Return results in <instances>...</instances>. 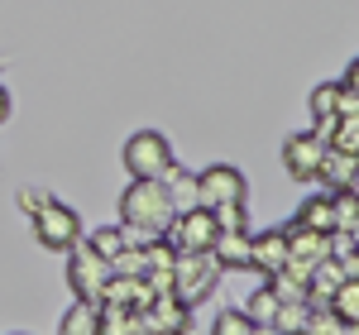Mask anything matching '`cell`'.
Wrapping results in <instances>:
<instances>
[{
  "mask_svg": "<svg viewBox=\"0 0 359 335\" xmlns=\"http://www.w3.org/2000/svg\"><path fill=\"white\" fill-rule=\"evenodd\" d=\"M172 201H168L163 182H144V177H130V187L120 192V225H139L149 235L163 240V230L172 225Z\"/></svg>",
  "mask_w": 359,
  "mask_h": 335,
  "instance_id": "1",
  "label": "cell"
},
{
  "mask_svg": "<svg viewBox=\"0 0 359 335\" xmlns=\"http://www.w3.org/2000/svg\"><path fill=\"white\" fill-rule=\"evenodd\" d=\"M221 273L225 268L211 254H177V259H172V287H168V297H177L182 307H201V302L216 292Z\"/></svg>",
  "mask_w": 359,
  "mask_h": 335,
  "instance_id": "2",
  "label": "cell"
},
{
  "mask_svg": "<svg viewBox=\"0 0 359 335\" xmlns=\"http://www.w3.org/2000/svg\"><path fill=\"white\" fill-rule=\"evenodd\" d=\"M172 163H177V158H172V144H168L158 130H139V135L125 139V172H130V177L158 182Z\"/></svg>",
  "mask_w": 359,
  "mask_h": 335,
  "instance_id": "3",
  "label": "cell"
},
{
  "mask_svg": "<svg viewBox=\"0 0 359 335\" xmlns=\"http://www.w3.org/2000/svg\"><path fill=\"white\" fill-rule=\"evenodd\" d=\"M106 282H111V264L91 249L86 240H77L67 249V287H72V297L77 302H101Z\"/></svg>",
  "mask_w": 359,
  "mask_h": 335,
  "instance_id": "4",
  "label": "cell"
},
{
  "mask_svg": "<svg viewBox=\"0 0 359 335\" xmlns=\"http://www.w3.org/2000/svg\"><path fill=\"white\" fill-rule=\"evenodd\" d=\"M216 216L206 211V206H192V211H177L172 225L163 230V240L172 245V254H211L216 245Z\"/></svg>",
  "mask_w": 359,
  "mask_h": 335,
  "instance_id": "5",
  "label": "cell"
},
{
  "mask_svg": "<svg viewBox=\"0 0 359 335\" xmlns=\"http://www.w3.org/2000/svg\"><path fill=\"white\" fill-rule=\"evenodd\" d=\"M34 240L43 245V249H53V254H67L77 240H82V216L67 206V201H48L39 216H34Z\"/></svg>",
  "mask_w": 359,
  "mask_h": 335,
  "instance_id": "6",
  "label": "cell"
},
{
  "mask_svg": "<svg viewBox=\"0 0 359 335\" xmlns=\"http://www.w3.org/2000/svg\"><path fill=\"white\" fill-rule=\"evenodd\" d=\"M245 172L230 163H211L206 172H196V201L206 206V211H216L225 201H245Z\"/></svg>",
  "mask_w": 359,
  "mask_h": 335,
  "instance_id": "7",
  "label": "cell"
},
{
  "mask_svg": "<svg viewBox=\"0 0 359 335\" xmlns=\"http://www.w3.org/2000/svg\"><path fill=\"white\" fill-rule=\"evenodd\" d=\"M321 158H326V139H316L311 130L287 135V144H283V168H287V177H292V182H316Z\"/></svg>",
  "mask_w": 359,
  "mask_h": 335,
  "instance_id": "8",
  "label": "cell"
},
{
  "mask_svg": "<svg viewBox=\"0 0 359 335\" xmlns=\"http://www.w3.org/2000/svg\"><path fill=\"white\" fill-rule=\"evenodd\" d=\"M139 326H144V335H187L192 331V307H182L177 297L163 292L139 311Z\"/></svg>",
  "mask_w": 359,
  "mask_h": 335,
  "instance_id": "9",
  "label": "cell"
},
{
  "mask_svg": "<svg viewBox=\"0 0 359 335\" xmlns=\"http://www.w3.org/2000/svg\"><path fill=\"white\" fill-rule=\"evenodd\" d=\"M249 268L273 278L287 268V225L283 230H264V235H249Z\"/></svg>",
  "mask_w": 359,
  "mask_h": 335,
  "instance_id": "10",
  "label": "cell"
},
{
  "mask_svg": "<svg viewBox=\"0 0 359 335\" xmlns=\"http://www.w3.org/2000/svg\"><path fill=\"white\" fill-rule=\"evenodd\" d=\"M149 302H154V287H149L144 278H111L96 307H125V311H144Z\"/></svg>",
  "mask_w": 359,
  "mask_h": 335,
  "instance_id": "11",
  "label": "cell"
},
{
  "mask_svg": "<svg viewBox=\"0 0 359 335\" xmlns=\"http://www.w3.org/2000/svg\"><path fill=\"white\" fill-rule=\"evenodd\" d=\"M355 172H359L355 153H335V149H326L316 182H326V192H359V187H355Z\"/></svg>",
  "mask_w": 359,
  "mask_h": 335,
  "instance_id": "12",
  "label": "cell"
},
{
  "mask_svg": "<svg viewBox=\"0 0 359 335\" xmlns=\"http://www.w3.org/2000/svg\"><path fill=\"white\" fill-rule=\"evenodd\" d=\"M158 182H163V192H168V201H172V211H192V206H201V201H196V172H187L182 163H172L163 177H158Z\"/></svg>",
  "mask_w": 359,
  "mask_h": 335,
  "instance_id": "13",
  "label": "cell"
},
{
  "mask_svg": "<svg viewBox=\"0 0 359 335\" xmlns=\"http://www.w3.org/2000/svg\"><path fill=\"white\" fill-rule=\"evenodd\" d=\"M211 259L221 268H249V230H221L211 245Z\"/></svg>",
  "mask_w": 359,
  "mask_h": 335,
  "instance_id": "14",
  "label": "cell"
},
{
  "mask_svg": "<svg viewBox=\"0 0 359 335\" xmlns=\"http://www.w3.org/2000/svg\"><path fill=\"white\" fill-rule=\"evenodd\" d=\"M292 225H302V230H316V235H331L335 230V216H331V192H311L297 206V221Z\"/></svg>",
  "mask_w": 359,
  "mask_h": 335,
  "instance_id": "15",
  "label": "cell"
},
{
  "mask_svg": "<svg viewBox=\"0 0 359 335\" xmlns=\"http://www.w3.org/2000/svg\"><path fill=\"white\" fill-rule=\"evenodd\" d=\"M96 335H144V326H139V311L96 307Z\"/></svg>",
  "mask_w": 359,
  "mask_h": 335,
  "instance_id": "16",
  "label": "cell"
},
{
  "mask_svg": "<svg viewBox=\"0 0 359 335\" xmlns=\"http://www.w3.org/2000/svg\"><path fill=\"white\" fill-rule=\"evenodd\" d=\"M331 316H340L345 326H359V278H345L340 287L331 292Z\"/></svg>",
  "mask_w": 359,
  "mask_h": 335,
  "instance_id": "17",
  "label": "cell"
},
{
  "mask_svg": "<svg viewBox=\"0 0 359 335\" xmlns=\"http://www.w3.org/2000/svg\"><path fill=\"white\" fill-rule=\"evenodd\" d=\"M326 149L335 153H355L359 158V115H340L331 125V135H326Z\"/></svg>",
  "mask_w": 359,
  "mask_h": 335,
  "instance_id": "18",
  "label": "cell"
},
{
  "mask_svg": "<svg viewBox=\"0 0 359 335\" xmlns=\"http://www.w3.org/2000/svg\"><path fill=\"white\" fill-rule=\"evenodd\" d=\"M57 335H96V302H72Z\"/></svg>",
  "mask_w": 359,
  "mask_h": 335,
  "instance_id": "19",
  "label": "cell"
},
{
  "mask_svg": "<svg viewBox=\"0 0 359 335\" xmlns=\"http://www.w3.org/2000/svg\"><path fill=\"white\" fill-rule=\"evenodd\" d=\"M278 307H283V302H278V292L264 282V287L249 297V311H245V316L254 321V326H264V331H269V326H273V316H278Z\"/></svg>",
  "mask_w": 359,
  "mask_h": 335,
  "instance_id": "20",
  "label": "cell"
},
{
  "mask_svg": "<svg viewBox=\"0 0 359 335\" xmlns=\"http://www.w3.org/2000/svg\"><path fill=\"white\" fill-rule=\"evenodd\" d=\"M331 216H335V230L359 235V196L355 192H331Z\"/></svg>",
  "mask_w": 359,
  "mask_h": 335,
  "instance_id": "21",
  "label": "cell"
},
{
  "mask_svg": "<svg viewBox=\"0 0 359 335\" xmlns=\"http://www.w3.org/2000/svg\"><path fill=\"white\" fill-rule=\"evenodd\" d=\"M306 316H311V307H306V302H283L269 331H273V335H287V331H306Z\"/></svg>",
  "mask_w": 359,
  "mask_h": 335,
  "instance_id": "22",
  "label": "cell"
},
{
  "mask_svg": "<svg viewBox=\"0 0 359 335\" xmlns=\"http://www.w3.org/2000/svg\"><path fill=\"white\" fill-rule=\"evenodd\" d=\"M149 273V254L144 249H120L111 259V278H144Z\"/></svg>",
  "mask_w": 359,
  "mask_h": 335,
  "instance_id": "23",
  "label": "cell"
},
{
  "mask_svg": "<svg viewBox=\"0 0 359 335\" xmlns=\"http://www.w3.org/2000/svg\"><path fill=\"white\" fill-rule=\"evenodd\" d=\"M211 335H254V321H249V316H245L240 307H225L221 316H216Z\"/></svg>",
  "mask_w": 359,
  "mask_h": 335,
  "instance_id": "24",
  "label": "cell"
},
{
  "mask_svg": "<svg viewBox=\"0 0 359 335\" xmlns=\"http://www.w3.org/2000/svg\"><path fill=\"white\" fill-rule=\"evenodd\" d=\"M86 245H91V249L101 254V259H106V264H111L115 254L125 249V245H120V225H101V230H96V235H91V240H86Z\"/></svg>",
  "mask_w": 359,
  "mask_h": 335,
  "instance_id": "25",
  "label": "cell"
},
{
  "mask_svg": "<svg viewBox=\"0 0 359 335\" xmlns=\"http://www.w3.org/2000/svg\"><path fill=\"white\" fill-rule=\"evenodd\" d=\"M350 331H355V326H345L331 311H311V316H306V335H350Z\"/></svg>",
  "mask_w": 359,
  "mask_h": 335,
  "instance_id": "26",
  "label": "cell"
},
{
  "mask_svg": "<svg viewBox=\"0 0 359 335\" xmlns=\"http://www.w3.org/2000/svg\"><path fill=\"white\" fill-rule=\"evenodd\" d=\"M211 216H216V230H249L245 201H225V206H216Z\"/></svg>",
  "mask_w": 359,
  "mask_h": 335,
  "instance_id": "27",
  "label": "cell"
},
{
  "mask_svg": "<svg viewBox=\"0 0 359 335\" xmlns=\"http://www.w3.org/2000/svg\"><path fill=\"white\" fill-rule=\"evenodd\" d=\"M48 201H53V196L43 192V187H25V192H20V211H25L29 221H34V216H39V211H43Z\"/></svg>",
  "mask_w": 359,
  "mask_h": 335,
  "instance_id": "28",
  "label": "cell"
},
{
  "mask_svg": "<svg viewBox=\"0 0 359 335\" xmlns=\"http://www.w3.org/2000/svg\"><path fill=\"white\" fill-rule=\"evenodd\" d=\"M5 120H10V91L0 86V125H5Z\"/></svg>",
  "mask_w": 359,
  "mask_h": 335,
  "instance_id": "29",
  "label": "cell"
},
{
  "mask_svg": "<svg viewBox=\"0 0 359 335\" xmlns=\"http://www.w3.org/2000/svg\"><path fill=\"white\" fill-rule=\"evenodd\" d=\"M254 335H273V331H264V326H254Z\"/></svg>",
  "mask_w": 359,
  "mask_h": 335,
  "instance_id": "30",
  "label": "cell"
},
{
  "mask_svg": "<svg viewBox=\"0 0 359 335\" xmlns=\"http://www.w3.org/2000/svg\"><path fill=\"white\" fill-rule=\"evenodd\" d=\"M287 335H306V331H287Z\"/></svg>",
  "mask_w": 359,
  "mask_h": 335,
  "instance_id": "31",
  "label": "cell"
},
{
  "mask_svg": "<svg viewBox=\"0 0 359 335\" xmlns=\"http://www.w3.org/2000/svg\"><path fill=\"white\" fill-rule=\"evenodd\" d=\"M350 335H355V331H350Z\"/></svg>",
  "mask_w": 359,
  "mask_h": 335,
  "instance_id": "32",
  "label": "cell"
}]
</instances>
